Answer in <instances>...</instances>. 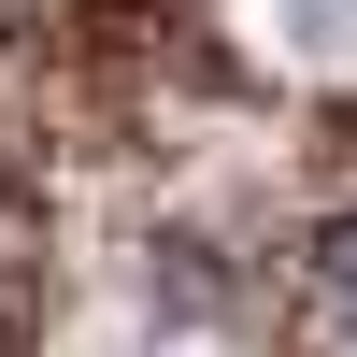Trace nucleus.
<instances>
[{"mask_svg":"<svg viewBox=\"0 0 357 357\" xmlns=\"http://www.w3.org/2000/svg\"><path fill=\"white\" fill-rule=\"evenodd\" d=\"M314 314H329V343H357V215L329 229V257H314Z\"/></svg>","mask_w":357,"mask_h":357,"instance_id":"nucleus-1","label":"nucleus"}]
</instances>
